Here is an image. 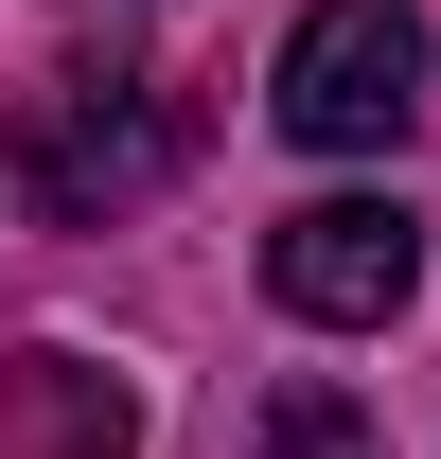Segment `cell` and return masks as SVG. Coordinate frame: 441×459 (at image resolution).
Segmentation results:
<instances>
[{"label":"cell","mask_w":441,"mask_h":459,"mask_svg":"<svg viewBox=\"0 0 441 459\" xmlns=\"http://www.w3.org/2000/svg\"><path fill=\"white\" fill-rule=\"evenodd\" d=\"M406 124H424V18H406V0H318V18L282 36V142L388 160Z\"/></svg>","instance_id":"6da1fadb"},{"label":"cell","mask_w":441,"mask_h":459,"mask_svg":"<svg viewBox=\"0 0 441 459\" xmlns=\"http://www.w3.org/2000/svg\"><path fill=\"white\" fill-rule=\"evenodd\" d=\"M265 459H388V442H371L335 389H282V406H265Z\"/></svg>","instance_id":"277c9868"},{"label":"cell","mask_w":441,"mask_h":459,"mask_svg":"<svg viewBox=\"0 0 441 459\" xmlns=\"http://www.w3.org/2000/svg\"><path fill=\"white\" fill-rule=\"evenodd\" d=\"M0 160L36 177V212H71V230H107L124 195H160V177H177V124L142 107L124 71H107V89H36V107L0 124Z\"/></svg>","instance_id":"3957f363"},{"label":"cell","mask_w":441,"mask_h":459,"mask_svg":"<svg viewBox=\"0 0 441 459\" xmlns=\"http://www.w3.org/2000/svg\"><path fill=\"white\" fill-rule=\"evenodd\" d=\"M406 283H424V212H406V195H318V212L265 230V300L318 318V336H388Z\"/></svg>","instance_id":"7a4b0ae2"}]
</instances>
